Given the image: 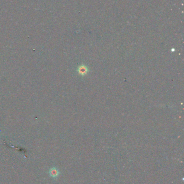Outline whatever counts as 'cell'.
<instances>
[{"label": "cell", "mask_w": 184, "mask_h": 184, "mask_svg": "<svg viewBox=\"0 0 184 184\" xmlns=\"http://www.w3.org/2000/svg\"><path fill=\"white\" fill-rule=\"evenodd\" d=\"M78 72L80 75H84L86 74L87 72H88V69L85 66L82 65L78 67Z\"/></svg>", "instance_id": "obj_1"}, {"label": "cell", "mask_w": 184, "mask_h": 184, "mask_svg": "<svg viewBox=\"0 0 184 184\" xmlns=\"http://www.w3.org/2000/svg\"><path fill=\"white\" fill-rule=\"evenodd\" d=\"M50 175L52 177H56L59 175V171L56 168H52L50 171Z\"/></svg>", "instance_id": "obj_2"}]
</instances>
